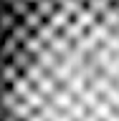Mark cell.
I'll return each instance as SVG.
<instances>
[{"label":"cell","instance_id":"1","mask_svg":"<svg viewBox=\"0 0 119 121\" xmlns=\"http://www.w3.org/2000/svg\"><path fill=\"white\" fill-rule=\"evenodd\" d=\"M8 121H119V0H38Z\"/></svg>","mask_w":119,"mask_h":121}]
</instances>
